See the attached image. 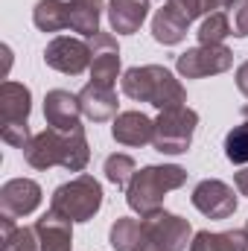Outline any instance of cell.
I'll return each mask as SVG.
<instances>
[{"label":"cell","instance_id":"cell-24","mask_svg":"<svg viewBox=\"0 0 248 251\" xmlns=\"http://www.w3.org/2000/svg\"><path fill=\"white\" fill-rule=\"evenodd\" d=\"M105 178L111 181V184H117V187H128V181L134 178V173H137V164H134V158L131 155H125V152H114V155H108L105 158Z\"/></svg>","mask_w":248,"mask_h":251},{"label":"cell","instance_id":"cell-5","mask_svg":"<svg viewBox=\"0 0 248 251\" xmlns=\"http://www.w3.org/2000/svg\"><path fill=\"white\" fill-rule=\"evenodd\" d=\"M198 126V114L187 105L178 108H167L155 117V137H152V146L161 152V155H181L190 149L193 143V131Z\"/></svg>","mask_w":248,"mask_h":251},{"label":"cell","instance_id":"cell-32","mask_svg":"<svg viewBox=\"0 0 248 251\" xmlns=\"http://www.w3.org/2000/svg\"><path fill=\"white\" fill-rule=\"evenodd\" d=\"M140 251H161V249H155L152 243H146V246H143V249H140Z\"/></svg>","mask_w":248,"mask_h":251},{"label":"cell","instance_id":"cell-34","mask_svg":"<svg viewBox=\"0 0 248 251\" xmlns=\"http://www.w3.org/2000/svg\"><path fill=\"white\" fill-rule=\"evenodd\" d=\"M246 234H248V222H246Z\"/></svg>","mask_w":248,"mask_h":251},{"label":"cell","instance_id":"cell-22","mask_svg":"<svg viewBox=\"0 0 248 251\" xmlns=\"http://www.w3.org/2000/svg\"><path fill=\"white\" fill-rule=\"evenodd\" d=\"M190 251H248V234L243 231H222V234H210V231H198L190 243Z\"/></svg>","mask_w":248,"mask_h":251},{"label":"cell","instance_id":"cell-4","mask_svg":"<svg viewBox=\"0 0 248 251\" xmlns=\"http://www.w3.org/2000/svg\"><path fill=\"white\" fill-rule=\"evenodd\" d=\"M102 207V184L94 176H76L56 187L50 199V210L67 216L70 222H88Z\"/></svg>","mask_w":248,"mask_h":251},{"label":"cell","instance_id":"cell-3","mask_svg":"<svg viewBox=\"0 0 248 251\" xmlns=\"http://www.w3.org/2000/svg\"><path fill=\"white\" fill-rule=\"evenodd\" d=\"M187 181V170L175 167V164H164V167H143L134 173V178L128 181L125 187V201L134 213L143 216H152L155 210H161L167 193L178 190Z\"/></svg>","mask_w":248,"mask_h":251},{"label":"cell","instance_id":"cell-6","mask_svg":"<svg viewBox=\"0 0 248 251\" xmlns=\"http://www.w3.org/2000/svg\"><path fill=\"white\" fill-rule=\"evenodd\" d=\"M143 231L146 240L161 251H187V246L193 243V225L184 216L170 213V210H155L152 216H143Z\"/></svg>","mask_w":248,"mask_h":251},{"label":"cell","instance_id":"cell-15","mask_svg":"<svg viewBox=\"0 0 248 251\" xmlns=\"http://www.w3.org/2000/svg\"><path fill=\"white\" fill-rule=\"evenodd\" d=\"M79 105H82V114L94 123H105L111 117H117V94L114 88H105V85H97V82H88L82 91H79Z\"/></svg>","mask_w":248,"mask_h":251},{"label":"cell","instance_id":"cell-28","mask_svg":"<svg viewBox=\"0 0 248 251\" xmlns=\"http://www.w3.org/2000/svg\"><path fill=\"white\" fill-rule=\"evenodd\" d=\"M231 29H234L237 38L248 35V0H237L231 6Z\"/></svg>","mask_w":248,"mask_h":251},{"label":"cell","instance_id":"cell-19","mask_svg":"<svg viewBox=\"0 0 248 251\" xmlns=\"http://www.w3.org/2000/svg\"><path fill=\"white\" fill-rule=\"evenodd\" d=\"M67 3H70V29L85 38H94L99 32L105 0H67Z\"/></svg>","mask_w":248,"mask_h":251},{"label":"cell","instance_id":"cell-30","mask_svg":"<svg viewBox=\"0 0 248 251\" xmlns=\"http://www.w3.org/2000/svg\"><path fill=\"white\" fill-rule=\"evenodd\" d=\"M234 184H237V190H240V196H248V167L234 176Z\"/></svg>","mask_w":248,"mask_h":251},{"label":"cell","instance_id":"cell-31","mask_svg":"<svg viewBox=\"0 0 248 251\" xmlns=\"http://www.w3.org/2000/svg\"><path fill=\"white\" fill-rule=\"evenodd\" d=\"M234 3H237V0H219V9H231Z\"/></svg>","mask_w":248,"mask_h":251},{"label":"cell","instance_id":"cell-18","mask_svg":"<svg viewBox=\"0 0 248 251\" xmlns=\"http://www.w3.org/2000/svg\"><path fill=\"white\" fill-rule=\"evenodd\" d=\"M149 15V0H108V24L117 35H134Z\"/></svg>","mask_w":248,"mask_h":251},{"label":"cell","instance_id":"cell-25","mask_svg":"<svg viewBox=\"0 0 248 251\" xmlns=\"http://www.w3.org/2000/svg\"><path fill=\"white\" fill-rule=\"evenodd\" d=\"M225 158L231 164H248V120L225 134Z\"/></svg>","mask_w":248,"mask_h":251},{"label":"cell","instance_id":"cell-10","mask_svg":"<svg viewBox=\"0 0 248 251\" xmlns=\"http://www.w3.org/2000/svg\"><path fill=\"white\" fill-rule=\"evenodd\" d=\"M91 79L97 85H105V88H114L117 76H120V47H117V38L108 35V32H97L91 41Z\"/></svg>","mask_w":248,"mask_h":251},{"label":"cell","instance_id":"cell-14","mask_svg":"<svg viewBox=\"0 0 248 251\" xmlns=\"http://www.w3.org/2000/svg\"><path fill=\"white\" fill-rule=\"evenodd\" d=\"M35 231H38L41 251H73V222L62 213L47 210L35 222Z\"/></svg>","mask_w":248,"mask_h":251},{"label":"cell","instance_id":"cell-9","mask_svg":"<svg viewBox=\"0 0 248 251\" xmlns=\"http://www.w3.org/2000/svg\"><path fill=\"white\" fill-rule=\"evenodd\" d=\"M190 199H193V207H196L198 213H204L207 219H228V216L237 213L234 187H228V184L219 181V178H204V181H198Z\"/></svg>","mask_w":248,"mask_h":251},{"label":"cell","instance_id":"cell-7","mask_svg":"<svg viewBox=\"0 0 248 251\" xmlns=\"http://www.w3.org/2000/svg\"><path fill=\"white\" fill-rule=\"evenodd\" d=\"M231 67H234V53L225 44H198V47H190L175 62V70L184 79L216 76V73H225Z\"/></svg>","mask_w":248,"mask_h":251},{"label":"cell","instance_id":"cell-8","mask_svg":"<svg viewBox=\"0 0 248 251\" xmlns=\"http://www.w3.org/2000/svg\"><path fill=\"white\" fill-rule=\"evenodd\" d=\"M91 44L82 41V38H73V35H56L47 47H44V62L47 67L67 73V76H79L85 70H91Z\"/></svg>","mask_w":248,"mask_h":251},{"label":"cell","instance_id":"cell-1","mask_svg":"<svg viewBox=\"0 0 248 251\" xmlns=\"http://www.w3.org/2000/svg\"><path fill=\"white\" fill-rule=\"evenodd\" d=\"M26 164L35 170H50V167H64L70 173H82L91 161V146L85 137V128L73 131H59V128H44L32 134V140L21 149Z\"/></svg>","mask_w":248,"mask_h":251},{"label":"cell","instance_id":"cell-26","mask_svg":"<svg viewBox=\"0 0 248 251\" xmlns=\"http://www.w3.org/2000/svg\"><path fill=\"white\" fill-rule=\"evenodd\" d=\"M3 251H41L35 225H32V228L18 225L12 234H6V237H3Z\"/></svg>","mask_w":248,"mask_h":251},{"label":"cell","instance_id":"cell-16","mask_svg":"<svg viewBox=\"0 0 248 251\" xmlns=\"http://www.w3.org/2000/svg\"><path fill=\"white\" fill-rule=\"evenodd\" d=\"M111 134L123 146H146L155 137V120H149L143 111H123L114 117Z\"/></svg>","mask_w":248,"mask_h":251},{"label":"cell","instance_id":"cell-27","mask_svg":"<svg viewBox=\"0 0 248 251\" xmlns=\"http://www.w3.org/2000/svg\"><path fill=\"white\" fill-rule=\"evenodd\" d=\"M170 3L184 12L187 21L207 18V15H213V9H219V0H170Z\"/></svg>","mask_w":248,"mask_h":251},{"label":"cell","instance_id":"cell-17","mask_svg":"<svg viewBox=\"0 0 248 251\" xmlns=\"http://www.w3.org/2000/svg\"><path fill=\"white\" fill-rule=\"evenodd\" d=\"M187 26H190L187 15L167 0L152 18V38L158 44H164V47H175V44H181L187 38Z\"/></svg>","mask_w":248,"mask_h":251},{"label":"cell","instance_id":"cell-21","mask_svg":"<svg viewBox=\"0 0 248 251\" xmlns=\"http://www.w3.org/2000/svg\"><path fill=\"white\" fill-rule=\"evenodd\" d=\"M32 21L41 32L70 29V3L67 0H38L32 9Z\"/></svg>","mask_w":248,"mask_h":251},{"label":"cell","instance_id":"cell-29","mask_svg":"<svg viewBox=\"0 0 248 251\" xmlns=\"http://www.w3.org/2000/svg\"><path fill=\"white\" fill-rule=\"evenodd\" d=\"M237 88H240V94L248 97V62H243L237 67Z\"/></svg>","mask_w":248,"mask_h":251},{"label":"cell","instance_id":"cell-20","mask_svg":"<svg viewBox=\"0 0 248 251\" xmlns=\"http://www.w3.org/2000/svg\"><path fill=\"white\" fill-rule=\"evenodd\" d=\"M108 243L114 251H140L149 240L143 231V219H131V216H120L111 231H108Z\"/></svg>","mask_w":248,"mask_h":251},{"label":"cell","instance_id":"cell-12","mask_svg":"<svg viewBox=\"0 0 248 251\" xmlns=\"http://www.w3.org/2000/svg\"><path fill=\"white\" fill-rule=\"evenodd\" d=\"M44 120L50 128H59V131H73V128H82V105H79V94H70V91H47L44 97Z\"/></svg>","mask_w":248,"mask_h":251},{"label":"cell","instance_id":"cell-2","mask_svg":"<svg viewBox=\"0 0 248 251\" xmlns=\"http://www.w3.org/2000/svg\"><path fill=\"white\" fill-rule=\"evenodd\" d=\"M123 94L128 100L137 102H149L158 111L167 108H178L187 102L184 85L173 76V70H167L164 64H143V67H128L120 79Z\"/></svg>","mask_w":248,"mask_h":251},{"label":"cell","instance_id":"cell-33","mask_svg":"<svg viewBox=\"0 0 248 251\" xmlns=\"http://www.w3.org/2000/svg\"><path fill=\"white\" fill-rule=\"evenodd\" d=\"M243 120H248V105L243 108Z\"/></svg>","mask_w":248,"mask_h":251},{"label":"cell","instance_id":"cell-11","mask_svg":"<svg viewBox=\"0 0 248 251\" xmlns=\"http://www.w3.org/2000/svg\"><path fill=\"white\" fill-rule=\"evenodd\" d=\"M41 204V187L32 178H12L0 187V213L12 219L29 216Z\"/></svg>","mask_w":248,"mask_h":251},{"label":"cell","instance_id":"cell-23","mask_svg":"<svg viewBox=\"0 0 248 251\" xmlns=\"http://www.w3.org/2000/svg\"><path fill=\"white\" fill-rule=\"evenodd\" d=\"M198 44H222L228 35H234V29H231V15L228 12H213V15H207L204 21H201V26H198Z\"/></svg>","mask_w":248,"mask_h":251},{"label":"cell","instance_id":"cell-13","mask_svg":"<svg viewBox=\"0 0 248 251\" xmlns=\"http://www.w3.org/2000/svg\"><path fill=\"white\" fill-rule=\"evenodd\" d=\"M32 111V94L21 82H3L0 85V128L3 126H21L29 123Z\"/></svg>","mask_w":248,"mask_h":251}]
</instances>
